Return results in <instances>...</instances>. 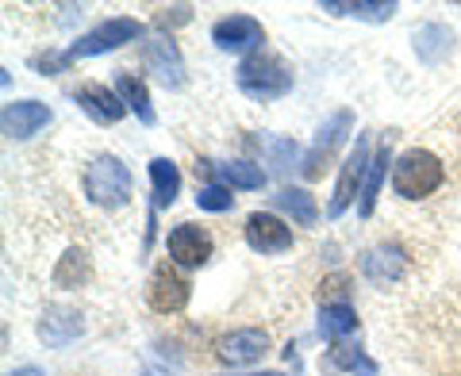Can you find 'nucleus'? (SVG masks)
Returning a JSON list of instances; mask_svg holds the SVG:
<instances>
[{"label":"nucleus","instance_id":"7c9ffc66","mask_svg":"<svg viewBox=\"0 0 461 376\" xmlns=\"http://www.w3.org/2000/svg\"><path fill=\"white\" fill-rule=\"evenodd\" d=\"M8 376H47L42 369H35V365H23V369H16V372H8Z\"/></svg>","mask_w":461,"mask_h":376},{"label":"nucleus","instance_id":"1a4fd4ad","mask_svg":"<svg viewBox=\"0 0 461 376\" xmlns=\"http://www.w3.org/2000/svg\"><path fill=\"white\" fill-rule=\"evenodd\" d=\"M369 139H357L354 142V154L342 162L339 169V181H335V196H330V204H327V215L330 219H339V215L354 204V196H357V188H362L366 181V173H369Z\"/></svg>","mask_w":461,"mask_h":376},{"label":"nucleus","instance_id":"b1692460","mask_svg":"<svg viewBox=\"0 0 461 376\" xmlns=\"http://www.w3.org/2000/svg\"><path fill=\"white\" fill-rule=\"evenodd\" d=\"M450 42H454L450 27L427 23V27H420V31H415V54H420L427 66H435V62H442V58L450 54Z\"/></svg>","mask_w":461,"mask_h":376},{"label":"nucleus","instance_id":"4468645a","mask_svg":"<svg viewBox=\"0 0 461 376\" xmlns=\"http://www.w3.org/2000/svg\"><path fill=\"white\" fill-rule=\"evenodd\" d=\"M142 62H147V69L166 85V89H181L185 85V58H181V47L169 35L142 42Z\"/></svg>","mask_w":461,"mask_h":376},{"label":"nucleus","instance_id":"f03ea898","mask_svg":"<svg viewBox=\"0 0 461 376\" xmlns=\"http://www.w3.org/2000/svg\"><path fill=\"white\" fill-rule=\"evenodd\" d=\"M388 177H393V192L400 200H427L442 188L446 166H442V157L435 150L411 147L393 162V173H388Z\"/></svg>","mask_w":461,"mask_h":376},{"label":"nucleus","instance_id":"20e7f679","mask_svg":"<svg viewBox=\"0 0 461 376\" xmlns=\"http://www.w3.org/2000/svg\"><path fill=\"white\" fill-rule=\"evenodd\" d=\"M142 31H147V27H142L139 20H131V16H115V20H104L100 27H93L89 35H81L62 58H66V66H69V62H77V58H96V54L120 50V47H127V42H139Z\"/></svg>","mask_w":461,"mask_h":376},{"label":"nucleus","instance_id":"9b49d317","mask_svg":"<svg viewBox=\"0 0 461 376\" xmlns=\"http://www.w3.org/2000/svg\"><path fill=\"white\" fill-rule=\"evenodd\" d=\"M212 42L223 54H258L266 42V27L258 23L254 16H223L220 23L212 27Z\"/></svg>","mask_w":461,"mask_h":376},{"label":"nucleus","instance_id":"6ab92c4d","mask_svg":"<svg viewBox=\"0 0 461 376\" xmlns=\"http://www.w3.org/2000/svg\"><path fill=\"white\" fill-rule=\"evenodd\" d=\"M273 204H277V211H285L296 227L320 223V204H315V196L308 192V188H281V192L273 196Z\"/></svg>","mask_w":461,"mask_h":376},{"label":"nucleus","instance_id":"f3484780","mask_svg":"<svg viewBox=\"0 0 461 376\" xmlns=\"http://www.w3.org/2000/svg\"><path fill=\"white\" fill-rule=\"evenodd\" d=\"M320 12L346 16V20H366V23H384L396 16L400 4L396 0H320Z\"/></svg>","mask_w":461,"mask_h":376},{"label":"nucleus","instance_id":"aec40b11","mask_svg":"<svg viewBox=\"0 0 461 376\" xmlns=\"http://www.w3.org/2000/svg\"><path fill=\"white\" fill-rule=\"evenodd\" d=\"M320 335L330 345L357 335V311L350 308V303H323V308H320Z\"/></svg>","mask_w":461,"mask_h":376},{"label":"nucleus","instance_id":"423d86ee","mask_svg":"<svg viewBox=\"0 0 461 376\" xmlns=\"http://www.w3.org/2000/svg\"><path fill=\"white\" fill-rule=\"evenodd\" d=\"M350 131H354V112H350V108H342V112L330 115V120L320 127V135H315V142L308 147L304 162H300V173H304L308 181L323 177L327 162H330V157H335V150L342 147V142L350 139Z\"/></svg>","mask_w":461,"mask_h":376},{"label":"nucleus","instance_id":"f257e3e1","mask_svg":"<svg viewBox=\"0 0 461 376\" xmlns=\"http://www.w3.org/2000/svg\"><path fill=\"white\" fill-rule=\"evenodd\" d=\"M235 85H239L242 96L258 100V104H269V100H281V96L293 93V66L273 50H258V54L239 62Z\"/></svg>","mask_w":461,"mask_h":376},{"label":"nucleus","instance_id":"bb28decb","mask_svg":"<svg viewBox=\"0 0 461 376\" xmlns=\"http://www.w3.org/2000/svg\"><path fill=\"white\" fill-rule=\"evenodd\" d=\"M196 208L200 211H230L235 208V196H230L227 184H204L196 192Z\"/></svg>","mask_w":461,"mask_h":376},{"label":"nucleus","instance_id":"6e6552de","mask_svg":"<svg viewBox=\"0 0 461 376\" xmlns=\"http://www.w3.org/2000/svg\"><path fill=\"white\" fill-rule=\"evenodd\" d=\"M266 354H269V330H262V327H239L215 342V357L230 369L254 365V361H262Z\"/></svg>","mask_w":461,"mask_h":376},{"label":"nucleus","instance_id":"39448f33","mask_svg":"<svg viewBox=\"0 0 461 376\" xmlns=\"http://www.w3.org/2000/svg\"><path fill=\"white\" fill-rule=\"evenodd\" d=\"M189 300H193V284H189V277H185V273L173 262H162L150 273V281H147L150 311H158V315H181L185 308H189Z\"/></svg>","mask_w":461,"mask_h":376},{"label":"nucleus","instance_id":"2eb2a0df","mask_svg":"<svg viewBox=\"0 0 461 376\" xmlns=\"http://www.w3.org/2000/svg\"><path fill=\"white\" fill-rule=\"evenodd\" d=\"M357 265H362V273H366L373 284H396V281H403V273H408L411 257L403 254L396 242H381V246H369Z\"/></svg>","mask_w":461,"mask_h":376},{"label":"nucleus","instance_id":"a878e982","mask_svg":"<svg viewBox=\"0 0 461 376\" xmlns=\"http://www.w3.org/2000/svg\"><path fill=\"white\" fill-rule=\"evenodd\" d=\"M215 173H220V181L227 188H247V192H254V188L266 184V169L250 166V162H223V166H215Z\"/></svg>","mask_w":461,"mask_h":376},{"label":"nucleus","instance_id":"5701e85b","mask_svg":"<svg viewBox=\"0 0 461 376\" xmlns=\"http://www.w3.org/2000/svg\"><path fill=\"white\" fill-rule=\"evenodd\" d=\"M150 184H154V204L169 208L173 200L181 196V169L169 162V157H154L150 162Z\"/></svg>","mask_w":461,"mask_h":376},{"label":"nucleus","instance_id":"9d476101","mask_svg":"<svg viewBox=\"0 0 461 376\" xmlns=\"http://www.w3.org/2000/svg\"><path fill=\"white\" fill-rule=\"evenodd\" d=\"M242 238L254 254H288L293 250V227L277 219L273 211H254L242 223Z\"/></svg>","mask_w":461,"mask_h":376},{"label":"nucleus","instance_id":"f8f14e48","mask_svg":"<svg viewBox=\"0 0 461 376\" xmlns=\"http://www.w3.org/2000/svg\"><path fill=\"white\" fill-rule=\"evenodd\" d=\"M35 335L47 350H62V345H69L74 338L85 335V315L77 308H66V303H50V308L39 315Z\"/></svg>","mask_w":461,"mask_h":376},{"label":"nucleus","instance_id":"c756f323","mask_svg":"<svg viewBox=\"0 0 461 376\" xmlns=\"http://www.w3.org/2000/svg\"><path fill=\"white\" fill-rule=\"evenodd\" d=\"M189 20H193V8H189V4H181V8H162V12H158V16H154V23H158V27L189 23Z\"/></svg>","mask_w":461,"mask_h":376},{"label":"nucleus","instance_id":"dca6fc26","mask_svg":"<svg viewBox=\"0 0 461 376\" xmlns=\"http://www.w3.org/2000/svg\"><path fill=\"white\" fill-rule=\"evenodd\" d=\"M50 120H54V112L47 104H39V100H16V104H8L5 115H0V127H5L8 139H32Z\"/></svg>","mask_w":461,"mask_h":376},{"label":"nucleus","instance_id":"4be33fe9","mask_svg":"<svg viewBox=\"0 0 461 376\" xmlns=\"http://www.w3.org/2000/svg\"><path fill=\"white\" fill-rule=\"evenodd\" d=\"M115 93L123 96L127 112H135V115H139V123H147V127L158 123L154 104H150V89H147V85H142L135 74H120V77H115Z\"/></svg>","mask_w":461,"mask_h":376},{"label":"nucleus","instance_id":"ddd939ff","mask_svg":"<svg viewBox=\"0 0 461 376\" xmlns=\"http://www.w3.org/2000/svg\"><path fill=\"white\" fill-rule=\"evenodd\" d=\"M74 100H77V108L89 115L93 123H100V127H112V123H120L123 115H127L123 96L115 93V89H108L104 81H85V85H77Z\"/></svg>","mask_w":461,"mask_h":376},{"label":"nucleus","instance_id":"cd10ccee","mask_svg":"<svg viewBox=\"0 0 461 376\" xmlns=\"http://www.w3.org/2000/svg\"><path fill=\"white\" fill-rule=\"evenodd\" d=\"M266 154L273 157V166H277V169H288V166H293V157H296V142H288V139H266Z\"/></svg>","mask_w":461,"mask_h":376},{"label":"nucleus","instance_id":"412c9836","mask_svg":"<svg viewBox=\"0 0 461 376\" xmlns=\"http://www.w3.org/2000/svg\"><path fill=\"white\" fill-rule=\"evenodd\" d=\"M384 173H393V147H384L373 154V162H369V173H366V188H362V200H357V211L373 215V208H377V196H381V184H384Z\"/></svg>","mask_w":461,"mask_h":376},{"label":"nucleus","instance_id":"c85d7f7f","mask_svg":"<svg viewBox=\"0 0 461 376\" xmlns=\"http://www.w3.org/2000/svg\"><path fill=\"white\" fill-rule=\"evenodd\" d=\"M346 292H350V277H346V273H335V277H327L320 284V296H327V303H330V296H339V303H346L342 300Z\"/></svg>","mask_w":461,"mask_h":376},{"label":"nucleus","instance_id":"a211bd4d","mask_svg":"<svg viewBox=\"0 0 461 376\" xmlns=\"http://www.w3.org/2000/svg\"><path fill=\"white\" fill-rule=\"evenodd\" d=\"M323 372H357V376H377V361H373L362 345L350 342H335L330 350L320 357Z\"/></svg>","mask_w":461,"mask_h":376},{"label":"nucleus","instance_id":"393cba45","mask_svg":"<svg viewBox=\"0 0 461 376\" xmlns=\"http://www.w3.org/2000/svg\"><path fill=\"white\" fill-rule=\"evenodd\" d=\"M89 277H93V265H89V254L85 250H66L62 262H58V269H54L58 288H81Z\"/></svg>","mask_w":461,"mask_h":376},{"label":"nucleus","instance_id":"2f4dec72","mask_svg":"<svg viewBox=\"0 0 461 376\" xmlns=\"http://www.w3.org/2000/svg\"><path fill=\"white\" fill-rule=\"evenodd\" d=\"M242 376H285V372H242Z\"/></svg>","mask_w":461,"mask_h":376},{"label":"nucleus","instance_id":"7ed1b4c3","mask_svg":"<svg viewBox=\"0 0 461 376\" xmlns=\"http://www.w3.org/2000/svg\"><path fill=\"white\" fill-rule=\"evenodd\" d=\"M81 188H85V196H89L96 208L120 211L127 200H131L135 181H131V169H127L115 154H100V157L89 162V169H85Z\"/></svg>","mask_w":461,"mask_h":376},{"label":"nucleus","instance_id":"0eeeda50","mask_svg":"<svg viewBox=\"0 0 461 376\" xmlns=\"http://www.w3.org/2000/svg\"><path fill=\"white\" fill-rule=\"evenodd\" d=\"M166 250L177 269H200L212 257V235L200 223H177L166 235Z\"/></svg>","mask_w":461,"mask_h":376}]
</instances>
